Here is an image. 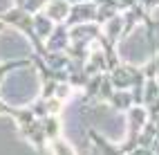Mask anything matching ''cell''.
<instances>
[{
	"instance_id": "6da1fadb",
	"label": "cell",
	"mask_w": 159,
	"mask_h": 155,
	"mask_svg": "<svg viewBox=\"0 0 159 155\" xmlns=\"http://www.w3.org/2000/svg\"><path fill=\"white\" fill-rule=\"evenodd\" d=\"M56 148H58V155H74V153L65 146V144H56Z\"/></svg>"
}]
</instances>
